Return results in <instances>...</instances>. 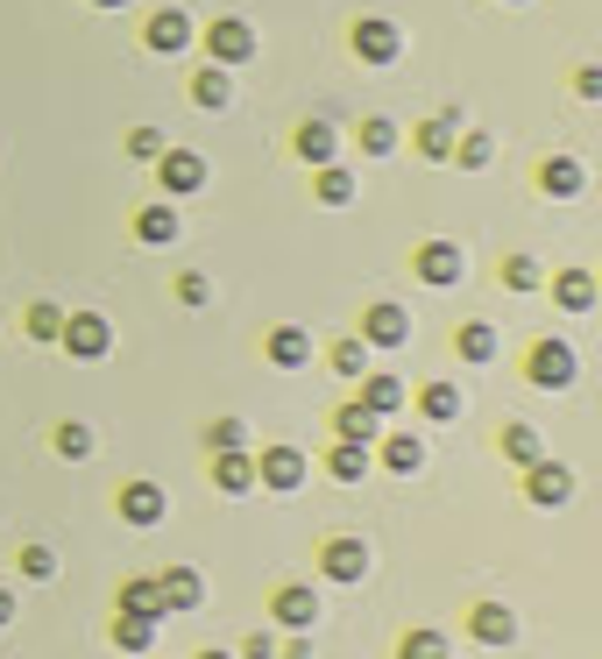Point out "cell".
I'll list each match as a JSON object with an SVG mask.
<instances>
[{"label": "cell", "instance_id": "6da1fadb", "mask_svg": "<svg viewBox=\"0 0 602 659\" xmlns=\"http://www.w3.org/2000/svg\"><path fill=\"white\" fill-rule=\"evenodd\" d=\"M57 347H65L71 362H100L114 347V326L100 313H65V326H57Z\"/></svg>", "mask_w": 602, "mask_h": 659}, {"label": "cell", "instance_id": "7a4b0ae2", "mask_svg": "<svg viewBox=\"0 0 602 659\" xmlns=\"http://www.w3.org/2000/svg\"><path fill=\"white\" fill-rule=\"evenodd\" d=\"M524 376H532L539 391H568V383H574V347L560 341V334L532 341V355H524Z\"/></svg>", "mask_w": 602, "mask_h": 659}, {"label": "cell", "instance_id": "3957f363", "mask_svg": "<svg viewBox=\"0 0 602 659\" xmlns=\"http://www.w3.org/2000/svg\"><path fill=\"white\" fill-rule=\"evenodd\" d=\"M524 496H532L539 511H560V503L574 496V469H568V461H546V454H539L532 469H524Z\"/></svg>", "mask_w": 602, "mask_h": 659}, {"label": "cell", "instance_id": "277c9868", "mask_svg": "<svg viewBox=\"0 0 602 659\" xmlns=\"http://www.w3.org/2000/svg\"><path fill=\"white\" fill-rule=\"evenodd\" d=\"M269 617H277L284 631H313L319 624V589L313 581H284V589L269 596Z\"/></svg>", "mask_w": 602, "mask_h": 659}, {"label": "cell", "instance_id": "5b68a950", "mask_svg": "<svg viewBox=\"0 0 602 659\" xmlns=\"http://www.w3.org/2000/svg\"><path fill=\"white\" fill-rule=\"evenodd\" d=\"M206 57H213V65H227V71H235V65H248V57H256V29H248L241 14L213 22V29H206Z\"/></svg>", "mask_w": 602, "mask_h": 659}, {"label": "cell", "instance_id": "8992f818", "mask_svg": "<svg viewBox=\"0 0 602 659\" xmlns=\"http://www.w3.org/2000/svg\"><path fill=\"white\" fill-rule=\"evenodd\" d=\"M355 57H362V65H397V57H404L397 22H383V14H362V22H355Z\"/></svg>", "mask_w": 602, "mask_h": 659}, {"label": "cell", "instance_id": "52a82bcc", "mask_svg": "<svg viewBox=\"0 0 602 659\" xmlns=\"http://www.w3.org/2000/svg\"><path fill=\"white\" fill-rule=\"evenodd\" d=\"M305 469H313V461H305L298 447H263V454H256V482H263V490H277V496L298 490Z\"/></svg>", "mask_w": 602, "mask_h": 659}, {"label": "cell", "instance_id": "ba28073f", "mask_svg": "<svg viewBox=\"0 0 602 659\" xmlns=\"http://www.w3.org/2000/svg\"><path fill=\"white\" fill-rule=\"evenodd\" d=\"M362 341L368 347H404V341H412V313L391 305V298H376V305H368V319H362Z\"/></svg>", "mask_w": 602, "mask_h": 659}, {"label": "cell", "instance_id": "9c48e42d", "mask_svg": "<svg viewBox=\"0 0 602 659\" xmlns=\"http://www.w3.org/2000/svg\"><path fill=\"white\" fill-rule=\"evenodd\" d=\"M157 178H164V191H178V199H185V191H206V157H199V149H164Z\"/></svg>", "mask_w": 602, "mask_h": 659}, {"label": "cell", "instance_id": "30bf717a", "mask_svg": "<svg viewBox=\"0 0 602 659\" xmlns=\"http://www.w3.org/2000/svg\"><path fill=\"white\" fill-rule=\"evenodd\" d=\"M454 128H461V107L425 114V121H418V135H412V142H418V157H425V164H446V157H454Z\"/></svg>", "mask_w": 602, "mask_h": 659}, {"label": "cell", "instance_id": "8fae6325", "mask_svg": "<svg viewBox=\"0 0 602 659\" xmlns=\"http://www.w3.org/2000/svg\"><path fill=\"white\" fill-rule=\"evenodd\" d=\"M319 574L326 581H362L368 574V547H362V539H326V547H319Z\"/></svg>", "mask_w": 602, "mask_h": 659}, {"label": "cell", "instance_id": "7c38bea8", "mask_svg": "<svg viewBox=\"0 0 602 659\" xmlns=\"http://www.w3.org/2000/svg\"><path fill=\"white\" fill-rule=\"evenodd\" d=\"M142 43L157 50V57H178L191 43V14L185 8H157V14H149V29H142Z\"/></svg>", "mask_w": 602, "mask_h": 659}, {"label": "cell", "instance_id": "4fadbf2b", "mask_svg": "<svg viewBox=\"0 0 602 659\" xmlns=\"http://www.w3.org/2000/svg\"><path fill=\"white\" fill-rule=\"evenodd\" d=\"M412 269H418V284L446 291V284H461V248L454 242H425L418 256H412Z\"/></svg>", "mask_w": 602, "mask_h": 659}, {"label": "cell", "instance_id": "5bb4252c", "mask_svg": "<svg viewBox=\"0 0 602 659\" xmlns=\"http://www.w3.org/2000/svg\"><path fill=\"white\" fill-rule=\"evenodd\" d=\"M368 454H376L391 475H418V469H425V440H418V433H383Z\"/></svg>", "mask_w": 602, "mask_h": 659}, {"label": "cell", "instance_id": "9a60e30c", "mask_svg": "<svg viewBox=\"0 0 602 659\" xmlns=\"http://www.w3.org/2000/svg\"><path fill=\"white\" fill-rule=\"evenodd\" d=\"M157 596H164V610H199L206 603V574L199 568H164L157 574Z\"/></svg>", "mask_w": 602, "mask_h": 659}, {"label": "cell", "instance_id": "2e32d148", "mask_svg": "<svg viewBox=\"0 0 602 659\" xmlns=\"http://www.w3.org/2000/svg\"><path fill=\"white\" fill-rule=\"evenodd\" d=\"M114 503H121L128 525H164V511H170L157 482H121V496H114Z\"/></svg>", "mask_w": 602, "mask_h": 659}, {"label": "cell", "instance_id": "e0dca14e", "mask_svg": "<svg viewBox=\"0 0 602 659\" xmlns=\"http://www.w3.org/2000/svg\"><path fill=\"white\" fill-rule=\"evenodd\" d=\"M539 191H553V199H581V191H589V164L546 157V164H539Z\"/></svg>", "mask_w": 602, "mask_h": 659}, {"label": "cell", "instance_id": "ac0fdd59", "mask_svg": "<svg viewBox=\"0 0 602 659\" xmlns=\"http://www.w3.org/2000/svg\"><path fill=\"white\" fill-rule=\"evenodd\" d=\"M213 482H220L227 496H248V490H256V454H248V447L213 454Z\"/></svg>", "mask_w": 602, "mask_h": 659}, {"label": "cell", "instance_id": "d6986e66", "mask_svg": "<svg viewBox=\"0 0 602 659\" xmlns=\"http://www.w3.org/2000/svg\"><path fill=\"white\" fill-rule=\"evenodd\" d=\"M468 631L482 638V646H517V617L503 610V603H475L468 610Z\"/></svg>", "mask_w": 602, "mask_h": 659}, {"label": "cell", "instance_id": "ffe728a7", "mask_svg": "<svg viewBox=\"0 0 602 659\" xmlns=\"http://www.w3.org/2000/svg\"><path fill=\"white\" fill-rule=\"evenodd\" d=\"M376 425H383V419L368 412L362 397H355V404H341V412H334V433L347 440V447H376Z\"/></svg>", "mask_w": 602, "mask_h": 659}, {"label": "cell", "instance_id": "44dd1931", "mask_svg": "<svg viewBox=\"0 0 602 659\" xmlns=\"http://www.w3.org/2000/svg\"><path fill=\"white\" fill-rule=\"evenodd\" d=\"M269 362H277V370H305V362H313V334H305V326H277V334H269Z\"/></svg>", "mask_w": 602, "mask_h": 659}, {"label": "cell", "instance_id": "7402d4cb", "mask_svg": "<svg viewBox=\"0 0 602 659\" xmlns=\"http://www.w3.org/2000/svg\"><path fill=\"white\" fill-rule=\"evenodd\" d=\"M135 235H142L149 248H164V242H178V235H185V220H178V206H142V213H135Z\"/></svg>", "mask_w": 602, "mask_h": 659}, {"label": "cell", "instance_id": "603a6c76", "mask_svg": "<svg viewBox=\"0 0 602 659\" xmlns=\"http://www.w3.org/2000/svg\"><path fill=\"white\" fill-rule=\"evenodd\" d=\"M454 355L475 362V370H482V362H496V326H490V319H468V326L454 334Z\"/></svg>", "mask_w": 602, "mask_h": 659}, {"label": "cell", "instance_id": "cb8c5ba5", "mask_svg": "<svg viewBox=\"0 0 602 659\" xmlns=\"http://www.w3.org/2000/svg\"><path fill=\"white\" fill-rule=\"evenodd\" d=\"M362 404L376 419H391V412H404V383L391 376V370H376V376H362Z\"/></svg>", "mask_w": 602, "mask_h": 659}, {"label": "cell", "instance_id": "d4e9b609", "mask_svg": "<svg viewBox=\"0 0 602 659\" xmlns=\"http://www.w3.org/2000/svg\"><path fill=\"white\" fill-rule=\"evenodd\" d=\"M553 298H560V313H589V305H595V277H589V269H560Z\"/></svg>", "mask_w": 602, "mask_h": 659}, {"label": "cell", "instance_id": "484cf974", "mask_svg": "<svg viewBox=\"0 0 602 659\" xmlns=\"http://www.w3.org/2000/svg\"><path fill=\"white\" fill-rule=\"evenodd\" d=\"M114 646H121V652H149V646H157V617L121 610V617H114Z\"/></svg>", "mask_w": 602, "mask_h": 659}, {"label": "cell", "instance_id": "4316f807", "mask_svg": "<svg viewBox=\"0 0 602 659\" xmlns=\"http://www.w3.org/2000/svg\"><path fill=\"white\" fill-rule=\"evenodd\" d=\"M290 142H298L305 164H334V121H298V135H290Z\"/></svg>", "mask_w": 602, "mask_h": 659}, {"label": "cell", "instance_id": "83f0119b", "mask_svg": "<svg viewBox=\"0 0 602 659\" xmlns=\"http://www.w3.org/2000/svg\"><path fill=\"white\" fill-rule=\"evenodd\" d=\"M121 610H135V617H157V624H164V596H157V574H135V581H121Z\"/></svg>", "mask_w": 602, "mask_h": 659}, {"label": "cell", "instance_id": "f1b7e54d", "mask_svg": "<svg viewBox=\"0 0 602 659\" xmlns=\"http://www.w3.org/2000/svg\"><path fill=\"white\" fill-rule=\"evenodd\" d=\"M50 447L65 454V461H92V447H100V440H92V425H86V419H65V425L50 433Z\"/></svg>", "mask_w": 602, "mask_h": 659}, {"label": "cell", "instance_id": "f546056e", "mask_svg": "<svg viewBox=\"0 0 602 659\" xmlns=\"http://www.w3.org/2000/svg\"><path fill=\"white\" fill-rule=\"evenodd\" d=\"M191 100H199V107H235V79H227V65H206L199 79H191Z\"/></svg>", "mask_w": 602, "mask_h": 659}, {"label": "cell", "instance_id": "4dcf8cb0", "mask_svg": "<svg viewBox=\"0 0 602 659\" xmlns=\"http://www.w3.org/2000/svg\"><path fill=\"white\" fill-rule=\"evenodd\" d=\"M418 412L433 419V425H454V419H461V391H454V383H425V391H418Z\"/></svg>", "mask_w": 602, "mask_h": 659}, {"label": "cell", "instance_id": "1f68e13d", "mask_svg": "<svg viewBox=\"0 0 602 659\" xmlns=\"http://www.w3.org/2000/svg\"><path fill=\"white\" fill-rule=\"evenodd\" d=\"M368 469H376V454H368V447H347V440L326 454V475H334V482H362Z\"/></svg>", "mask_w": 602, "mask_h": 659}, {"label": "cell", "instance_id": "d6a6232c", "mask_svg": "<svg viewBox=\"0 0 602 659\" xmlns=\"http://www.w3.org/2000/svg\"><path fill=\"white\" fill-rule=\"evenodd\" d=\"M313 185H319L326 206H347V199H355V170H341V164H313Z\"/></svg>", "mask_w": 602, "mask_h": 659}, {"label": "cell", "instance_id": "836d02e7", "mask_svg": "<svg viewBox=\"0 0 602 659\" xmlns=\"http://www.w3.org/2000/svg\"><path fill=\"white\" fill-rule=\"evenodd\" d=\"M503 454H511V461H517V469H532V461H539V454H546V440H539V433H532V425H503Z\"/></svg>", "mask_w": 602, "mask_h": 659}, {"label": "cell", "instance_id": "e575fe53", "mask_svg": "<svg viewBox=\"0 0 602 659\" xmlns=\"http://www.w3.org/2000/svg\"><path fill=\"white\" fill-rule=\"evenodd\" d=\"M326 362H334V376H368V341L347 334V341H334V355H326Z\"/></svg>", "mask_w": 602, "mask_h": 659}, {"label": "cell", "instance_id": "d590c367", "mask_svg": "<svg viewBox=\"0 0 602 659\" xmlns=\"http://www.w3.org/2000/svg\"><path fill=\"white\" fill-rule=\"evenodd\" d=\"M14 568H22V581H50L57 574V553L43 547V539H29V547L14 553Z\"/></svg>", "mask_w": 602, "mask_h": 659}, {"label": "cell", "instance_id": "8d00e7d4", "mask_svg": "<svg viewBox=\"0 0 602 659\" xmlns=\"http://www.w3.org/2000/svg\"><path fill=\"white\" fill-rule=\"evenodd\" d=\"M490 157H496V142H490V135H461L446 164H461V170H490Z\"/></svg>", "mask_w": 602, "mask_h": 659}, {"label": "cell", "instance_id": "74e56055", "mask_svg": "<svg viewBox=\"0 0 602 659\" xmlns=\"http://www.w3.org/2000/svg\"><path fill=\"white\" fill-rule=\"evenodd\" d=\"M397 659H446V638L418 624V631H404V638H397Z\"/></svg>", "mask_w": 602, "mask_h": 659}, {"label": "cell", "instance_id": "f35d334b", "mask_svg": "<svg viewBox=\"0 0 602 659\" xmlns=\"http://www.w3.org/2000/svg\"><path fill=\"white\" fill-rule=\"evenodd\" d=\"M164 149H170L164 128H128V157H135V164H157Z\"/></svg>", "mask_w": 602, "mask_h": 659}, {"label": "cell", "instance_id": "ab89813d", "mask_svg": "<svg viewBox=\"0 0 602 659\" xmlns=\"http://www.w3.org/2000/svg\"><path fill=\"white\" fill-rule=\"evenodd\" d=\"M362 149H368V157H391V149H397V128L383 121V114H368V121H362Z\"/></svg>", "mask_w": 602, "mask_h": 659}, {"label": "cell", "instance_id": "60d3db41", "mask_svg": "<svg viewBox=\"0 0 602 659\" xmlns=\"http://www.w3.org/2000/svg\"><path fill=\"white\" fill-rule=\"evenodd\" d=\"M206 447H213V454L248 447V425H241V419H213V425H206Z\"/></svg>", "mask_w": 602, "mask_h": 659}, {"label": "cell", "instance_id": "b9f144b4", "mask_svg": "<svg viewBox=\"0 0 602 659\" xmlns=\"http://www.w3.org/2000/svg\"><path fill=\"white\" fill-rule=\"evenodd\" d=\"M503 284H511V291H539V284H546V269H539L532 256H511V263H503Z\"/></svg>", "mask_w": 602, "mask_h": 659}, {"label": "cell", "instance_id": "7bdbcfd3", "mask_svg": "<svg viewBox=\"0 0 602 659\" xmlns=\"http://www.w3.org/2000/svg\"><path fill=\"white\" fill-rule=\"evenodd\" d=\"M57 326H65V313H57L50 298H36L29 305V341H57Z\"/></svg>", "mask_w": 602, "mask_h": 659}, {"label": "cell", "instance_id": "ee69618b", "mask_svg": "<svg viewBox=\"0 0 602 659\" xmlns=\"http://www.w3.org/2000/svg\"><path fill=\"white\" fill-rule=\"evenodd\" d=\"M178 298L185 305H206L213 298V277H206V269H178Z\"/></svg>", "mask_w": 602, "mask_h": 659}, {"label": "cell", "instance_id": "f6af8a7d", "mask_svg": "<svg viewBox=\"0 0 602 659\" xmlns=\"http://www.w3.org/2000/svg\"><path fill=\"white\" fill-rule=\"evenodd\" d=\"M241 659H277V638H269V631H248V638H241Z\"/></svg>", "mask_w": 602, "mask_h": 659}, {"label": "cell", "instance_id": "bcb514c9", "mask_svg": "<svg viewBox=\"0 0 602 659\" xmlns=\"http://www.w3.org/2000/svg\"><path fill=\"white\" fill-rule=\"evenodd\" d=\"M574 92H581V100H602V71L589 65V71H581V79H574Z\"/></svg>", "mask_w": 602, "mask_h": 659}, {"label": "cell", "instance_id": "7dc6e473", "mask_svg": "<svg viewBox=\"0 0 602 659\" xmlns=\"http://www.w3.org/2000/svg\"><path fill=\"white\" fill-rule=\"evenodd\" d=\"M0 624H14V589H0Z\"/></svg>", "mask_w": 602, "mask_h": 659}, {"label": "cell", "instance_id": "c3c4849f", "mask_svg": "<svg viewBox=\"0 0 602 659\" xmlns=\"http://www.w3.org/2000/svg\"><path fill=\"white\" fill-rule=\"evenodd\" d=\"M92 8H128V0H92Z\"/></svg>", "mask_w": 602, "mask_h": 659}, {"label": "cell", "instance_id": "681fc988", "mask_svg": "<svg viewBox=\"0 0 602 659\" xmlns=\"http://www.w3.org/2000/svg\"><path fill=\"white\" fill-rule=\"evenodd\" d=\"M199 659H235V652H199Z\"/></svg>", "mask_w": 602, "mask_h": 659}, {"label": "cell", "instance_id": "f907efd6", "mask_svg": "<svg viewBox=\"0 0 602 659\" xmlns=\"http://www.w3.org/2000/svg\"><path fill=\"white\" fill-rule=\"evenodd\" d=\"M511 8H524V0H511Z\"/></svg>", "mask_w": 602, "mask_h": 659}]
</instances>
